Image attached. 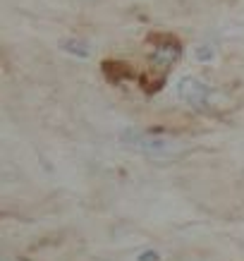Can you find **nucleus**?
<instances>
[{
  "mask_svg": "<svg viewBox=\"0 0 244 261\" xmlns=\"http://www.w3.org/2000/svg\"><path fill=\"white\" fill-rule=\"evenodd\" d=\"M137 261H160V256H158V252L149 249V252H142V254H139V259H137Z\"/></svg>",
  "mask_w": 244,
  "mask_h": 261,
  "instance_id": "nucleus-7",
  "label": "nucleus"
},
{
  "mask_svg": "<svg viewBox=\"0 0 244 261\" xmlns=\"http://www.w3.org/2000/svg\"><path fill=\"white\" fill-rule=\"evenodd\" d=\"M177 96H180L187 106H192V108H206V106H208V98H211L208 87H206L199 77H182V80L177 82Z\"/></svg>",
  "mask_w": 244,
  "mask_h": 261,
  "instance_id": "nucleus-3",
  "label": "nucleus"
},
{
  "mask_svg": "<svg viewBox=\"0 0 244 261\" xmlns=\"http://www.w3.org/2000/svg\"><path fill=\"white\" fill-rule=\"evenodd\" d=\"M194 56H197L199 63H211V60H213V48L206 46V43H201V46H197Z\"/></svg>",
  "mask_w": 244,
  "mask_h": 261,
  "instance_id": "nucleus-6",
  "label": "nucleus"
},
{
  "mask_svg": "<svg viewBox=\"0 0 244 261\" xmlns=\"http://www.w3.org/2000/svg\"><path fill=\"white\" fill-rule=\"evenodd\" d=\"M103 72H105V77L111 82H115V84L122 80H132L134 77V70L127 63H113V60L103 63Z\"/></svg>",
  "mask_w": 244,
  "mask_h": 261,
  "instance_id": "nucleus-4",
  "label": "nucleus"
},
{
  "mask_svg": "<svg viewBox=\"0 0 244 261\" xmlns=\"http://www.w3.org/2000/svg\"><path fill=\"white\" fill-rule=\"evenodd\" d=\"M149 43H153V67L158 70H168L182 53L180 41L173 34H153L149 36Z\"/></svg>",
  "mask_w": 244,
  "mask_h": 261,
  "instance_id": "nucleus-2",
  "label": "nucleus"
},
{
  "mask_svg": "<svg viewBox=\"0 0 244 261\" xmlns=\"http://www.w3.org/2000/svg\"><path fill=\"white\" fill-rule=\"evenodd\" d=\"M120 142L125 144L127 149H134L139 153H149V156H163L175 151V142L166 139V137H156V135H146L139 129H125L120 135Z\"/></svg>",
  "mask_w": 244,
  "mask_h": 261,
  "instance_id": "nucleus-1",
  "label": "nucleus"
},
{
  "mask_svg": "<svg viewBox=\"0 0 244 261\" xmlns=\"http://www.w3.org/2000/svg\"><path fill=\"white\" fill-rule=\"evenodd\" d=\"M63 48L67 50V53H72V56H77V58H89V53H91V48H89L84 41H74V39L63 41Z\"/></svg>",
  "mask_w": 244,
  "mask_h": 261,
  "instance_id": "nucleus-5",
  "label": "nucleus"
}]
</instances>
